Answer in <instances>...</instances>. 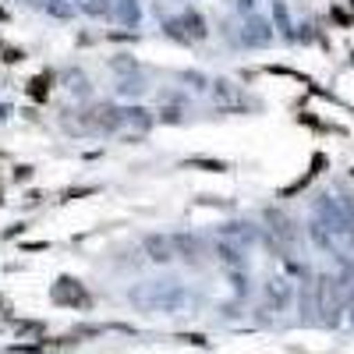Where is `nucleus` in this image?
I'll use <instances>...</instances> for the list:
<instances>
[{
	"mask_svg": "<svg viewBox=\"0 0 354 354\" xmlns=\"http://www.w3.org/2000/svg\"><path fill=\"white\" fill-rule=\"evenodd\" d=\"M28 93H36V100H43L46 96V78H36L32 85H28Z\"/></svg>",
	"mask_w": 354,
	"mask_h": 354,
	"instance_id": "obj_3",
	"label": "nucleus"
},
{
	"mask_svg": "<svg viewBox=\"0 0 354 354\" xmlns=\"http://www.w3.org/2000/svg\"><path fill=\"white\" fill-rule=\"evenodd\" d=\"M145 248L153 252V259H156V262H167V259H170V252H174V241H167V238H149V241H145Z\"/></svg>",
	"mask_w": 354,
	"mask_h": 354,
	"instance_id": "obj_2",
	"label": "nucleus"
},
{
	"mask_svg": "<svg viewBox=\"0 0 354 354\" xmlns=\"http://www.w3.org/2000/svg\"><path fill=\"white\" fill-rule=\"evenodd\" d=\"M53 301L57 305H68V308H85L93 298H88V290L78 280L64 277V280H57V287H53Z\"/></svg>",
	"mask_w": 354,
	"mask_h": 354,
	"instance_id": "obj_1",
	"label": "nucleus"
}]
</instances>
